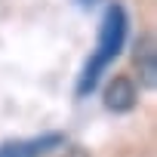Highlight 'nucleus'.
Listing matches in <instances>:
<instances>
[{
    "label": "nucleus",
    "instance_id": "f257e3e1",
    "mask_svg": "<svg viewBox=\"0 0 157 157\" xmlns=\"http://www.w3.org/2000/svg\"><path fill=\"white\" fill-rule=\"evenodd\" d=\"M129 37V13L120 0L105 6L102 19H99V37H96V49L90 52V59L83 62L80 74H77V83H74V96L77 99H86L96 93L102 74L117 62V56L123 52Z\"/></svg>",
    "mask_w": 157,
    "mask_h": 157
},
{
    "label": "nucleus",
    "instance_id": "f03ea898",
    "mask_svg": "<svg viewBox=\"0 0 157 157\" xmlns=\"http://www.w3.org/2000/svg\"><path fill=\"white\" fill-rule=\"evenodd\" d=\"M65 136L62 132H40L31 139H6L0 142V157H46L59 148H65Z\"/></svg>",
    "mask_w": 157,
    "mask_h": 157
},
{
    "label": "nucleus",
    "instance_id": "7ed1b4c3",
    "mask_svg": "<svg viewBox=\"0 0 157 157\" xmlns=\"http://www.w3.org/2000/svg\"><path fill=\"white\" fill-rule=\"evenodd\" d=\"M136 105H139V90L132 83V77L114 74L105 86V108L111 114H129Z\"/></svg>",
    "mask_w": 157,
    "mask_h": 157
},
{
    "label": "nucleus",
    "instance_id": "20e7f679",
    "mask_svg": "<svg viewBox=\"0 0 157 157\" xmlns=\"http://www.w3.org/2000/svg\"><path fill=\"white\" fill-rule=\"evenodd\" d=\"M136 65H139V74H142V83L148 90H154L157 86V49H154L151 34H142L136 40Z\"/></svg>",
    "mask_w": 157,
    "mask_h": 157
},
{
    "label": "nucleus",
    "instance_id": "39448f33",
    "mask_svg": "<svg viewBox=\"0 0 157 157\" xmlns=\"http://www.w3.org/2000/svg\"><path fill=\"white\" fill-rule=\"evenodd\" d=\"M99 3V0H77V6H80V10H93Z\"/></svg>",
    "mask_w": 157,
    "mask_h": 157
}]
</instances>
